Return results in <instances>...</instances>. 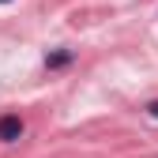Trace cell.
<instances>
[{
	"label": "cell",
	"instance_id": "cell-4",
	"mask_svg": "<svg viewBox=\"0 0 158 158\" xmlns=\"http://www.w3.org/2000/svg\"><path fill=\"white\" fill-rule=\"evenodd\" d=\"M0 4H11V0H0Z\"/></svg>",
	"mask_w": 158,
	"mask_h": 158
},
{
	"label": "cell",
	"instance_id": "cell-3",
	"mask_svg": "<svg viewBox=\"0 0 158 158\" xmlns=\"http://www.w3.org/2000/svg\"><path fill=\"white\" fill-rule=\"evenodd\" d=\"M147 117H154V121H158V98H154V102H147Z\"/></svg>",
	"mask_w": 158,
	"mask_h": 158
},
{
	"label": "cell",
	"instance_id": "cell-2",
	"mask_svg": "<svg viewBox=\"0 0 158 158\" xmlns=\"http://www.w3.org/2000/svg\"><path fill=\"white\" fill-rule=\"evenodd\" d=\"M72 60H75V49H53V53H45V68H49V72L68 68Z\"/></svg>",
	"mask_w": 158,
	"mask_h": 158
},
{
	"label": "cell",
	"instance_id": "cell-1",
	"mask_svg": "<svg viewBox=\"0 0 158 158\" xmlns=\"http://www.w3.org/2000/svg\"><path fill=\"white\" fill-rule=\"evenodd\" d=\"M23 132H27V121H23L19 113H4V117H0V143L23 139Z\"/></svg>",
	"mask_w": 158,
	"mask_h": 158
}]
</instances>
